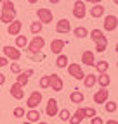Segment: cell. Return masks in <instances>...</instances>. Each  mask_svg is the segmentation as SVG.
I'll use <instances>...</instances> for the list:
<instances>
[{"label": "cell", "mask_w": 118, "mask_h": 124, "mask_svg": "<svg viewBox=\"0 0 118 124\" xmlns=\"http://www.w3.org/2000/svg\"><path fill=\"white\" fill-rule=\"evenodd\" d=\"M43 46H45V40H43L40 35H35L31 41H28V45H26L24 50H26L30 55H37V54H40V52L43 50Z\"/></svg>", "instance_id": "1"}, {"label": "cell", "mask_w": 118, "mask_h": 124, "mask_svg": "<svg viewBox=\"0 0 118 124\" xmlns=\"http://www.w3.org/2000/svg\"><path fill=\"white\" fill-rule=\"evenodd\" d=\"M2 50H4V57H5L7 60H19V59H21V50L18 48V46L5 45Z\"/></svg>", "instance_id": "2"}, {"label": "cell", "mask_w": 118, "mask_h": 124, "mask_svg": "<svg viewBox=\"0 0 118 124\" xmlns=\"http://www.w3.org/2000/svg\"><path fill=\"white\" fill-rule=\"evenodd\" d=\"M68 72H69V76L75 78V79H83V76H85L82 66L77 64V62H71V64H68Z\"/></svg>", "instance_id": "3"}, {"label": "cell", "mask_w": 118, "mask_h": 124, "mask_svg": "<svg viewBox=\"0 0 118 124\" xmlns=\"http://www.w3.org/2000/svg\"><path fill=\"white\" fill-rule=\"evenodd\" d=\"M64 86L63 79H61V76L59 74H49V88H52L54 91H61Z\"/></svg>", "instance_id": "4"}, {"label": "cell", "mask_w": 118, "mask_h": 124, "mask_svg": "<svg viewBox=\"0 0 118 124\" xmlns=\"http://www.w3.org/2000/svg\"><path fill=\"white\" fill-rule=\"evenodd\" d=\"M37 17H38V21L42 24H49V23H52V10L42 7V9L37 10Z\"/></svg>", "instance_id": "5"}, {"label": "cell", "mask_w": 118, "mask_h": 124, "mask_svg": "<svg viewBox=\"0 0 118 124\" xmlns=\"http://www.w3.org/2000/svg\"><path fill=\"white\" fill-rule=\"evenodd\" d=\"M40 102H42V93L40 91H33L31 95L28 97V100H26V107L28 108H38Z\"/></svg>", "instance_id": "6"}, {"label": "cell", "mask_w": 118, "mask_h": 124, "mask_svg": "<svg viewBox=\"0 0 118 124\" xmlns=\"http://www.w3.org/2000/svg\"><path fill=\"white\" fill-rule=\"evenodd\" d=\"M87 14V7H85V2H80L77 0L75 5H73V16H75L77 19H83Z\"/></svg>", "instance_id": "7"}, {"label": "cell", "mask_w": 118, "mask_h": 124, "mask_svg": "<svg viewBox=\"0 0 118 124\" xmlns=\"http://www.w3.org/2000/svg\"><path fill=\"white\" fill-rule=\"evenodd\" d=\"M116 26H118V17L113 16V14L111 16H106L104 21H102V28H104L106 31H115Z\"/></svg>", "instance_id": "8"}, {"label": "cell", "mask_w": 118, "mask_h": 124, "mask_svg": "<svg viewBox=\"0 0 118 124\" xmlns=\"http://www.w3.org/2000/svg\"><path fill=\"white\" fill-rule=\"evenodd\" d=\"M57 112H59V103H57L56 98H50V100L47 102V107H45V114H47L49 117H56Z\"/></svg>", "instance_id": "9"}, {"label": "cell", "mask_w": 118, "mask_h": 124, "mask_svg": "<svg viewBox=\"0 0 118 124\" xmlns=\"http://www.w3.org/2000/svg\"><path fill=\"white\" fill-rule=\"evenodd\" d=\"M21 28H23V23H21V21L12 19V21L7 24V33H9V35H12V36H16V35H19V33H21Z\"/></svg>", "instance_id": "10"}, {"label": "cell", "mask_w": 118, "mask_h": 124, "mask_svg": "<svg viewBox=\"0 0 118 124\" xmlns=\"http://www.w3.org/2000/svg\"><path fill=\"white\" fill-rule=\"evenodd\" d=\"M56 31H57V33H61V35L69 33V31H71V24H69V21H68L66 17L59 19V21H57V24H56Z\"/></svg>", "instance_id": "11"}, {"label": "cell", "mask_w": 118, "mask_h": 124, "mask_svg": "<svg viewBox=\"0 0 118 124\" xmlns=\"http://www.w3.org/2000/svg\"><path fill=\"white\" fill-rule=\"evenodd\" d=\"M10 97L16 98V100H23L24 98V88L21 85H18V83L10 85Z\"/></svg>", "instance_id": "12"}, {"label": "cell", "mask_w": 118, "mask_h": 124, "mask_svg": "<svg viewBox=\"0 0 118 124\" xmlns=\"http://www.w3.org/2000/svg\"><path fill=\"white\" fill-rule=\"evenodd\" d=\"M64 46H66V41H64V40H61V38H56V40H52V41H50V52L59 55V54L63 52V48H64Z\"/></svg>", "instance_id": "13"}, {"label": "cell", "mask_w": 118, "mask_h": 124, "mask_svg": "<svg viewBox=\"0 0 118 124\" xmlns=\"http://www.w3.org/2000/svg\"><path fill=\"white\" fill-rule=\"evenodd\" d=\"M108 97H109V90L101 88V90H97V91L94 93V102H96V103H104V102L108 100Z\"/></svg>", "instance_id": "14"}, {"label": "cell", "mask_w": 118, "mask_h": 124, "mask_svg": "<svg viewBox=\"0 0 118 124\" xmlns=\"http://www.w3.org/2000/svg\"><path fill=\"white\" fill-rule=\"evenodd\" d=\"M85 119V112H83V107H78L77 110H75V114L73 116H69V124H80L82 121Z\"/></svg>", "instance_id": "15"}, {"label": "cell", "mask_w": 118, "mask_h": 124, "mask_svg": "<svg viewBox=\"0 0 118 124\" xmlns=\"http://www.w3.org/2000/svg\"><path fill=\"white\" fill-rule=\"evenodd\" d=\"M96 83H99L101 88H108L109 83H111V78L108 76V72H101V74L96 78Z\"/></svg>", "instance_id": "16"}, {"label": "cell", "mask_w": 118, "mask_h": 124, "mask_svg": "<svg viewBox=\"0 0 118 124\" xmlns=\"http://www.w3.org/2000/svg\"><path fill=\"white\" fill-rule=\"evenodd\" d=\"M26 121L28 122H38L40 121V112L37 110V108H28V112L24 114Z\"/></svg>", "instance_id": "17"}, {"label": "cell", "mask_w": 118, "mask_h": 124, "mask_svg": "<svg viewBox=\"0 0 118 124\" xmlns=\"http://www.w3.org/2000/svg\"><path fill=\"white\" fill-rule=\"evenodd\" d=\"M90 16L96 19V17H102L104 16V5L102 4H94V7H90Z\"/></svg>", "instance_id": "18"}, {"label": "cell", "mask_w": 118, "mask_h": 124, "mask_svg": "<svg viewBox=\"0 0 118 124\" xmlns=\"http://www.w3.org/2000/svg\"><path fill=\"white\" fill-rule=\"evenodd\" d=\"M82 62H83L85 66H94V62H96V59H94V52L85 50V52L82 54Z\"/></svg>", "instance_id": "19"}, {"label": "cell", "mask_w": 118, "mask_h": 124, "mask_svg": "<svg viewBox=\"0 0 118 124\" xmlns=\"http://www.w3.org/2000/svg\"><path fill=\"white\" fill-rule=\"evenodd\" d=\"M94 67H96V71L101 74V72H108V69H109V62L108 60H96L94 62Z\"/></svg>", "instance_id": "20"}, {"label": "cell", "mask_w": 118, "mask_h": 124, "mask_svg": "<svg viewBox=\"0 0 118 124\" xmlns=\"http://www.w3.org/2000/svg\"><path fill=\"white\" fill-rule=\"evenodd\" d=\"M88 36H90V40H92L94 43H97V41H102V40H108V38L104 36V33H102L101 29H92Z\"/></svg>", "instance_id": "21"}, {"label": "cell", "mask_w": 118, "mask_h": 124, "mask_svg": "<svg viewBox=\"0 0 118 124\" xmlns=\"http://www.w3.org/2000/svg\"><path fill=\"white\" fill-rule=\"evenodd\" d=\"M69 100L75 103V105H80V103H83V100H85V95L82 91H73L71 95H69Z\"/></svg>", "instance_id": "22"}, {"label": "cell", "mask_w": 118, "mask_h": 124, "mask_svg": "<svg viewBox=\"0 0 118 124\" xmlns=\"http://www.w3.org/2000/svg\"><path fill=\"white\" fill-rule=\"evenodd\" d=\"M2 12H9V14H16V7L10 0H4L2 2Z\"/></svg>", "instance_id": "23"}, {"label": "cell", "mask_w": 118, "mask_h": 124, "mask_svg": "<svg viewBox=\"0 0 118 124\" xmlns=\"http://www.w3.org/2000/svg\"><path fill=\"white\" fill-rule=\"evenodd\" d=\"M26 45H28V38L24 35H16V46L18 48H26Z\"/></svg>", "instance_id": "24"}, {"label": "cell", "mask_w": 118, "mask_h": 124, "mask_svg": "<svg viewBox=\"0 0 118 124\" xmlns=\"http://www.w3.org/2000/svg\"><path fill=\"white\" fill-rule=\"evenodd\" d=\"M68 62H69V60H68V57H66L64 54H59V55H57V60H56V66H57L59 69H63V67L68 66Z\"/></svg>", "instance_id": "25"}, {"label": "cell", "mask_w": 118, "mask_h": 124, "mask_svg": "<svg viewBox=\"0 0 118 124\" xmlns=\"http://www.w3.org/2000/svg\"><path fill=\"white\" fill-rule=\"evenodd\" d=\"M42 28H43V24L40 21H33L31 26H30V31H31V35H40L42 33Z\"/></svg>", "instance_id": "26"}, {"label": "cell", "mask_w": 118, "mask_h": 124, "mask_svg": "<svg viewBox=\"0 0 118 124\" xmlns=\"http://www.w3.org/2000/svg\"><path fill=\"white\" fill-rule=\"evenodd\" d=\"M83 85H85L87 88H92V86L96 85V76H94V74H85V76H83Z\"/></svg>", "instance_id": "27"}, {"label": "cell", "mask_w": 118, "mask_h": 124, "mask_svg": "<svg viewBox=\"0 0 118 124\" xmlns=\"http://www.w3.org/2000/svg\"><path fill=\"white\" fill-rule=\"evenodd\" d=\"M12 19H16V14H9V12H2V14H0V21H2L4 24H9Z\"/></svg>", "instance_id": "28"}, {"label": "cell", "mask_w": 118, "mask_h": 124, "mask_svg": "<svg viewBox=\"0 0 118 124\" xmlns=\"http://www.w3.org/2000/svg\"><path fill=\"white\" fill-rule=\"evenodd\" d=\"M73 33H75V36H77V38H85V36L88 35V31H87L83 26H78V28L73 29Z\"/></svg>", "instance_id": "29"}, {"label": "cell", "mask_w": 118, "mask_h": 124, "mask_svg": "<svg viewBox=\"0 0 118 124\" xmlns=\"http://www.w3.org/2000/svg\"><path fill=\"white\" fill-rule=\"evenodd\" d=\"M106 48H108V40H102V41H97L96 43V52L97 54L106 52Z\"/></svg>", "instance_id": "30"}, {"label": "cell", "mask_w": 118, "mask_h": 124, "mask_svg": "<svg viewBox=\"0 0 118 124\" xmlns=\"http://www.w3.org/2000/svg\"><path fill=\"white\" fill-rule=\"evenodd\" d=\"M28 79H30V78H28V76H26V74L21 71V72L18 74V79H16V83H18V85H21V86L24 88V86L28 85Z\"/></svg>", "instance_id": "31"}, {"label": "cell", "mask_w": 118, "mask_h": 124, "mask_svg": "<svg viewBox=\"0 0 118 124\" xmlns=\"http://www.w3.org/2000/svg\"><path fill=\"white\" fill-rule=\"evenodd\" d=\"M116 108H118L116 102H113V100H111V102H108V100L104 102V110H106V112H116Z\"/></svg>", "instance_id": "32"}, {"label": "cell", "mask_w": 118, "mask_h": 124, "mask_svg": "<svg viewBox=\"0 0 118 124\" xmlns=\"http://www.w3.org/2000/svg\"><path fill=\"white\" fill-rule=\"evenodd\" d=\"M57 116H59V119H61V121H68L71 114H69L68 108H63V110H59V112H57Z\"/></svg>", "instance_id": "33"}, {"label": "cell", "mask_w": 118, "mask_h": 124, "mask_svg": "<svg viewBox=\"0 0 118 124\" xmlns=\"http://www.w3.org/2000/svg\"><path fill=\"white\" fill-rule=\"evenodd\" d=\"M38 85H40L42 90H47L49 88V76H42L40 81H38Z\"/></svg>", "instance_id": "34"}, {"label": "cell", "mask_w": 118, "mask_h": 124, "mask_svg": "<svg viewBox=\"0 0 118 124\" xmlns=\"http://www.w3.org/2000/svg\"><path fill=\"white\" fill-rule=\"evenodd\" d=\"M83 112H85V117H94V116H97V112H96L94 107H85Z\"/></svg>", "instance_id": "35"}, {"label": "cell", "mask_w": 118, "mask_h": 124, "mask_svg": "<svg viewBox=\"0 0 118 124\" xmlns=\"http://www.w3.org/2000/svg\"><path fill=\"white\" fill-rule=\"evenodd\" d=\"M12 114H14V117L21 119V117H24V114H26V112H24V108H23V107H16V108H14V112H12Z\"/></svg>", "instance_id": "36"}, {"label": "cell", "mask_w": 118, "mask_h": 124, "mask_svg": "<svg viewBox=\"0 0 118 124\" xmlns=\"http://www.w3.org/2000/svg\"><path fill=\"white\" fill-rule=\"evenodd\" d=\"M10 71H12L14 74H19V72H21V66L18 64V62H12V64H10Z\"/></svg>", "instance_id": "37"}, {"label": "cell", "mask_w": 118, "mask_h": 124, "mask_svg": "<svg viewBox=\"0 0 118 124\" xmlns=\"http://www.w3.org/2000/svg\"><path fill=\"white\" fill-rule=\"evenodd\" d=\"M90 124H104V121L97 116H94V117H90Z\"/></svg>", "instance_id": "38"}, {"label": "cell", "mask_w": 118, "mask_h": 124, "mask_svg": "<svg viewBox=\"0 0 118 124\" xmlns=\"http://www.w3.org/2000/svg\"><path fill=\"white\" fill-rule=\"evenodd\" d=\"M7 64H9V60H7L5 57H0V67H5Z\"/></svg>", "instance_id": "39"}, {"label": "cell", "mask_w": 118, "mask_h": 124, "mask_svg": "<svg viewBox=\"0 0 118 124\" xmlns=\"http://www.w3.org/2000/svg\"><path fill=\"white\" fill-rule=\"evenodd\" d=\"M2 85H5V74L0 72V86H2Z\"/></svg>", "instance_id": "40"}, {"label": "cell", "mask_w": 118, "mask_h": 124, "mask_svg": "<svg viewBox=\"0 0 118 124\" xmlns=\"http://www.w3.org/2000/svg\"><path fill=\"white\" fill-rule=\"evenodd\" d=\"M83 2H90V4H101L102 0H83Z\"/></svg>", "instance_id": "41"}, {"label": "cell", "mask_w": 118, "mask_h": 124, "mask_svg": "<svg viewBox=\"0 0 118 124\" xmlns=\"http://www.w3.org/2000/svg\"><path fill=\"white\" fill-rule=\"evenodd\" d=\"M24 74L30 78V76H33V69H28V71H24Z\"/></svg>", "instance_id": "42"}, {"label": "cell", "mask_w": 118, "mask_h": 124, "mask_svg": "<svg viewBox=\"0 0 118 124\" xmlns=\"http://www.w3.org/2000/svg\"><path fill=\"white\" fill-rule=\"evenodd\" d=\"M106 124H118V121H116V119H109Z\"/></svg>", "instance_id": "43"}, {"label": "cell", "mask_w": 118, "mask_h": 124, "mask_svg": "<svg viewBox=\"0 0 118 124\" xmlns=\"http://www.w3.org/2000/svg\"><path fill=\"white\" fill-rule=\"evenodd\" d=\"M49 2H50V4H59L61 0H49Z\"/></svg>", "instance_id": "44"}, {"label": "cell", "mask_w": 118, "mask_h": 124, "mask_svg": "<svg viewBox=\"0 0 118 124\" xmlns=\"http://www.w3.org/2000/svg\"><path fill=\"white\" fill-rule=\"evenodd\" d=\"M28 2H30V4H37V2H38V0H28Z\"/></svg>", "instance_id": "45"}, {"label": "cell", "mask_w": 118, "mask_h": 124, "mask_svg": "<svg viewBox=\"0 0 118 124\" xmlns=\"http://www.w3.org/2000/svg\"><path fill=\"white\" fill-rule=\"evenodd\" d=\"M21 124H33V122H28V121H26V122H21Z\"/></svg>", "instance_id": "46"}, {"label": "cell", "mask_w": 118, "mask_h": 124, "mask_svg": "<svg viewBox=\"0 0 118 124\" xmlns=\"http://www.w3.org/2000/svg\"><path fill=\"white\" fill-rule=\"evenodd\" d=\"M38 124H47V122H40V121H38Z\"/></svg>", "instance_id": "47"}, {"label": "cell", "mask_w": 118, "mask_h": 124, "mask_svg": "<svg viewBox=\"0 0 118 124\" xmlns=\"http://www.w3.org/2000/svg\"><path fill=\"white\" fill-rule=\"evenodd\" d=\"M113 2H115V4H118V0H113Z\"/></svg>", "instance_id": "48"}, {"label": "cell", "mask_w": 118, "mask_h": 124, "mask_svg": "<svg viewBox=\"0 0 118 124\" xmlns=\"http://www.w3.org/2000/svg\"><path fill=\"white\" fill-rule=\"evenodd\" d=\"M2 2H4V0H0V4H2Z\"/></svg>", "instance_id": "49"}]
</instances>
